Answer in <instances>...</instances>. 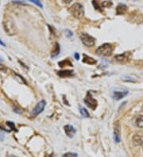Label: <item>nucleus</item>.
<instances>
[{
  "label": "nucleus",
  "instance_id": "nucleus-1",
  "mask_svg": "<svg viewBox=\"0 0 143 157\" xmlns=\"http://www.w3.org/2000/svg\"><path fill=\"white\" fill-rule=\"evenodd\" d=\"M3 28L6 34L11 36L17 34V27L15 25V23L13 21L11 18L9 16H6L3 20Z\"/></svg>",
  "mask_w": 143,
  "mask_h": 157
},
{
  "label": "nucleus",
  "instance_id": "nucleus-2",
  "mask_svg": "<svg viewBox=\"0 0 143 157\" xmlns=\"http://www.w3.org/2000/svg\"><path fill=\"white\" fill-rule=\"evenodd\" d=\"M69 12L76 18H81L84 15V9L80 3H75L70 6Z\"/></svg>",
  "mask_w": 143,
  "mask_h": 157
},
{
  "label": "nucleus",
  "instance_id": "nucleus-3",
  "mask_svg": "<svg viewBox=\"0 0 143 157\" xmlns=\"http://www.w3.org/2000/svg\"><path fill=\"white\" fill-rule=\"evenodd\" d=\"M113 53V47L112 45H111L109 43H106L99 46L97 50L96 53L102 56H110Z\"/></svg>",
  "mask_w": 143,
  "mask_h": 157
},
{
  "label": "nucleus",
  "instance_id": "nucleus-4",
  "mask_svg": "<svg viewBox=\"0 0 143 157\" xmlns=\"http://www.w3.org/2000/svg\"><path fill=\"white\" fill-rule=\"evenodd\" d=\"M80 38L81 40L82 43L84 45H86L87 47H92L95 45V40L93 36H90L89 34H84L82 33L80 35Z\"/></svg>",
  "mask_w": 143,
  "mask_h": 157
},
{
  "label": "nucleus",
  "instance_id": "nucleus-5",
  "mask_svg": "<svg viewBox=\"0 0 143 157\" xmlns=\"http://www.w3.org/2000/svg\"><path fill=\"white\" fill-rule=\"evenodd\" d=\"M84 102L86 103L87 107L91 108L93 110H95L96 109V107L98 106V102L95 100V98H93L92 96L90 95V93H87V95L84 98Z\"/></svg>",
  "mask_w": 143,
  "mask_h": 157
},
{
  "label": "nucleus",
  "instance_id": "nucleus-6",
  "mask_svg": "<svg viewBox=\"0 0 143 157\" xmlns=\"http://www.w3.org/2000/svg\"><path fill=\"white\" fill-rule=\"evenodd\" d=\"M45 104H46V102H45V101H44V100L40 101L35 106L34 109H33L32 112H31V114L33 115V116H37V115L40 114L44 110V109H45Z\"/></svg>",
  "mask_w": 143,
  "mask_h": 157
},
{
  "label": "nucleus",
  "instance_id": "nucleus-7",
  "mask_svg": "<svg viewBox=\"0 0 143 157\" xmlns=\"http://www.w3.org/2000/svg\"><path fill=\"white\" fill-rule=\"evenodd\" d=\"M133 142L135 145L143 144V132H138L135 133L133 137Z\"/></svg>",
  "mask_w": 143,
  "mask_h": 157
},
{
  "label": "nucleus",
  "instance_id": "nucleus-8",
  "mask_svg": "<svg viewBox=\"0 0 143 157\" xmlns=\"http://www.w3.org/2000/svg\"><path fill=\"white\" fill-rule=\"evenodd\" d=\"M114 137L116 143H119L120 142V125L117 121L115 125V128H114Z\"/></svg>",
  "mask_w": 143,
  "mask_h": 157
},
{
  "label": "nucleus",
  "instance_id": "nucleus-9",
  "mask_svg": "<svg viewBox=\"0 0 143 157\" xmlns=\"http://www.w3.org/2000/svg\"><path fill=\"white\" fill-rule=\"evenodd\" d=\"M128 95V91L127 90H116L113 93V98L115 100H120L124 97H126Z\"/></svg>",
  "mask_w": 143,
  "mask_h": 157
},
{
  "label": "nucleus",
  "instance_id": "nucleus-10",
  "mask_svg": "<svg viewBox=\"0 0 143 157\" xmlns=\"http://www.w3.org/2000/svg\"><path fill=\"white\" fill-rule=\"evenodd\" d=\"M65 129V134L67 135L68 137H73L74 135L76 134V129L73 126L70 125H67L64 127Z\"/></svg>",
  "mask_w": 143,
  "mask_h": 157
},
{
  "label": "nucleus",
  "instance_id": "nucleus-11",
  "mask_svg": "<svg viewBox=\"0 0 143 157\" xmlns=\"http://www.w3.org/2000/svg\"><path fill=\"white\" fill-rule=\"evenodd\" d=\"M83 63L84 64H90V65H93L95 64L97 61L95 60L94 58L92 57H90L86 54H84V59H83Z\"/></svg>",
  "mask_w": 143,
  "mask_h": 157
},
{
  "label": "nucleus",
  "instance_id": "nucleus-12",
  "mask_svg": "<svg viewBox=\"0 0 143 157\" xmlns=\"http://www.w3.org/2000/svg\"><path fill=\"white\" fill-rule=\"evenodd\" d=\"M57 75L61 77V78H65V77H70L73 75V71L71 70H63L60 71L57 73Z\"/></svg>",
  "mask_w": 143,
  "mask_h": 157
},
{
  "label": "nucleus",
  "instance_id": "nucleus-13",
  "mask_svg": "<svg viewBox=\"0 0 143 157\" xmlns=\"http://www.w3.org/2000/svg\"><path fill=\"white\" fill-rule=\"evenodd\" d=\"M135 125L137 128L143 129V115H139L135 118Z\"/></svg>",
  "mask_w": 143,
  "mask_h": 157
},
{
  "label": "nucleus",
  "instance_id": "nucleus-14",
  "mask_svg": "<svg viewBox=\"0 0 143 157\" xmlns=\"http://www.w3.org/2000/svg\"><path fill=\"white\" fill-rule=\"evenodd\" d=\"M126 10H127V6L126 5L119 4L116 9V13H117V14H123L126 11Z\"/></svg>",
  "mask_w": 143,
  "mask_h": 157
},
{
  "label": "nucleus",
  "instance_id": "nucleus-15",
  "mask_svg": "<svg viewBox=\"0 0 143 157\" xmlns=\"http://www.w3.org/2000/svg\"><path fill=\"white\" fill-rule=\"evenodd\" d=\"M60 45L58 43H56L55 44V46H54V50L52 51V54H51V57H56V56H58L60 53Z\"/></svg>",
  "mask_w": 143,
  "mask_h": 157
},
{
  "label": "nucleus",
  "instance_id": "nucleus-16",
  "mask_svg": "<svg viewBox=\"0 0 143 157\" xmlns=\"http://www.w3.org/2000/svg\"><path fill=\"white\" fill-rule=\"evenodd\" d=\"M115 60H117L118 62H120V63H124V62H126L127 60V58H126V56L124 54H120V55L115 56Z\"/></svg>",
  "mask_w": 143,
  "mask_h": 157
},
{
  "label": "nucleus",
  "instance_id": "nucleus-17",
  "mask_svg": "<svg viewBox=\"0 0 143 157\" xmlns=\"http://www.w3.org/2000/svg\"><path fill=\"white\" fill-rule=\"evenodd\" d=\"M80 112L84 118H89L90 115L89 113L87 112V110L84 107H80Z\"/></svg>",
  "mask_w": 143,
  "mask_h": 157
},
{
  "label": "nucleus",
  "instance_id": "nucleus-18",
  "mask_svg": "<svg viewBox=\"0 0 143 157\" xmlns=\"http://www.w3.org/2000/svg\"><path fill=\"white\" fill-rule=\"evenodd\" d=\"M63 157H77V154L74 152H67L63 155Z\"/></svg>",
  "mask_w": 143,
  "mask_h": 157
},
{
  "label": "nucleus",
  "instance_id": "nucleus-19",
  "mask_svg": "<svg viewBox=\"0 0 143 157\" xmlns=\"http://www.w3.org/2000/svg\"><path fill=\"white\" fill-rule=\"evenodd\" d=\"M30 2H31V3H34V4H36L37 6H40L41 8H42L43 7V6H42V3H41V1L40 0H29Z\"/></svg>",
  "mask_w": 143,
  "mask_h": 157
},
{
  "label": "nucleus",
  "instance_id": "nucleus-20",
  "mask_svg": "<svg viewBox=\"0 0 143 157\" xmlns=\"http://www.w3.org/2000/svg\"><path fill=\"white\" fill-rule=\"evenodd\" d=\"M6 124H7V125H9V126L11 128L12 130H14V129H15V126H14V124L13 123V122H11V121H7Z\"/></svg>",
  "mask_w": 143,
  "mask_h": 157
},
{
  "label": "nucleus",
  "instance_id": "nucleus-21",
  "mask_svg": "<svg viewBox=\"0 0 143 157\" xmlns=\"http://www.w3.org/2000/svg\"><path fill=\"white\" fill-rule=\"evenodd\" d=\"M0 71H6V68L3 65L0 64Z\"/></svg>",
  "mask_w": 143,
  "mask_h": 157
},
{
  "label": "nucleus",
  "instance_id": "nucleus-22",
  "mask_svg": "<svg viewBox=\"0 0 143 157\" xmlns=\"http://www.w3.org/2000/svg\"><path fill=\"white\" fill-rule=\"evenodd\" d=\"M63 1V3H66V4H68V3H70L73 0H62Z\"/></svg>",
  "mask_w": 143,
  "mask_h": 157
},
{
  "label": "nucleus",
  "instance_id": "nucleus-23",
  "mask_svg": "<svg viewBox=\"0 0 143 157\" xmlns=\"http://www.w3.org/2000/svg\"><path fill=\"white\" fill-rule=\"evenodd\" d=\"M74 56H75V58H76V60H79L80 59V55H79L77 53H75V54H74Z\"/></svg>",
  "mask_w": 143,
  "mask_h": 157
},
{
  "label": "nucleus",
  "instance_id": "nucleus-24",
  "mask_svg": "<svg viewBox=\"0 0 143 157\" xmlns=\"http://www.w3.org/2000/svg\"><path fill=\"white\" fill-rule=\"evenodd\" d=\"M0 45H3V46H4V47H5V46H6V45H5V44H4V43H3V41H1V40H0Z\"/></svg>",
  "mask_w": 143,
  "mask_h": 157
}]
</instances>
